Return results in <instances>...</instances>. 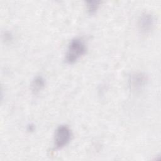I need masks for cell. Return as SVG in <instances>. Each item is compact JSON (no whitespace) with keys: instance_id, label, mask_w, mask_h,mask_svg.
Here are the masks:
<instances>
[{"instance_id":"1","label":"cell","mask_w":161,"mask_h":161,"mask_svg":"<svg viewBox=\"0 0 161 161\" xmlns=\"http://www.w3.org/2000/svg\"><path fill=\"white\" fill-rule=\"evenodd\" d=\"M86 52L84 42L80 38H75L70 42L65 56V62L72 64L77 62Z\"/></svg>"},{"instance_id":"3","label":"cell","mask_w":161,"mask_h":161,"mask_svg":"<svg viewBox=\"0 0 161 161\" xmlns=\"http://www.w3.org/2000/svg\"><path fill=\"white\" fill-rule=\"evenodd\" d=\"M72 132L67 125H60L54 135V146L57 149H61L66 146L71 140Z\"/></svg>"},{"instance_id":"6","label":"cell","mask_w":161,"mask_h":161,"mask_svg":"<svg viewBox=\"0 0 161 161\" xmlns=\"http://www.w3.org/2000/svg\"><path fill=\"white\" fill-rule=\"evenodd\" d=\"M101 4L99 1H87L86 2L87 11L89 14H95Z\"/></svg>"},{"instance_id":"2","label":"cell","mask_w":161,"mask_h":161,"mask_svg":"<svg viewBox=\"0 0 161 161\" xmlns=\"http://www.w3.org/2000/svg\"><path fill=\"white\" fill-rule=\"evenodd\" d=\"M148 80V77L145 73L142 72H135L129 75L127 79V84L131 91L138 92L145 87Z\"/></svg>"},{"instance_id":"4","label":"cell","mask_w":161,"mask_h":161,"mask_svg":"<svg viewBox=\"0 0 161 161\" xmlns=\"http://www.w3.org/2000/svg\"><path fill=\"white\" fill-rule=\"evenodd\" d=\"M154 16L149 13H142L138 20V28L140 32L143 35L149 34L155 26Z\"/></svg>"},{"instance_id":"5","label":"cell","mask_w":161,"mask_h":161,"mask_svg":"<svg viewBox=\"0 0 161 161\" xmlns=\"http://www.w3.org/2000/svg\"><path fill=\"white\" fill-rule=\"evenodd\" d=\"M45 86V80L42 76L35 77L31 84V90L34 94L40 92Z\"/></svg>"}]
</instances>
